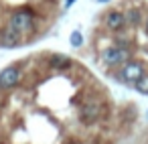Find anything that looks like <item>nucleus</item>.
<instances>
[{"label": "nucleus", "mask_w": 148, "mask_h": 144, "mask_svg": "<svg viewBox=\"0 0 148 144\" xmlns=\"http://www.w3.org/2000/svg\"><path fill=\"white\" fill-rule=\"evenodd\" d=\"M8 27H12L18 33H31L35 29V14H33V10H27V8L14 10L8 16Z\"/></svg>", "instance_id": "1"}, {"label": "nucleus", "mask_w": 148, "mask_h": 144, "mask_svg": "<svg viewBox=\"0 0 148 144\" xmlns=\"http://www.w3.org/2000/svg\"><path fill=\"white\" fill-rule=\"evenodd\" d=\"M101 59L106 65H120V63H126L130 59V51L126 47L112 45V47H106L101 51Z\"/></svg>", "instance_id": "2"}, {"label": "nucleus", "mask_w": 148, "mask_h": 144, "mask_svg": "<svg viewBox=\"0 0 148 144\" xmlns=\"http://www.w3.org/2000/svg\"><path fill=\"white\" fill-rule=\"evenodd\" d=\"M23 79V73H21V67L18 65H10V67H4L0 71V89L2 91H8L12 87H16Z\"/></svg>", "instance_id": "3"}, {"label": "nucleus", "mask_w": 148, "mask_h": 144, "mask_svg": "<svg viewBox=\"0 0 148 144\" xmlns=\"http://www.w3.org/2000/svg\"><path fill=\"white\" fill-rule=\"evenodd\" d=\"M101 118V106L97 101H85L79 110V122L85 124V126H91L95 124L97 120Z\"/></svg>", "instance_id": "4"}, {"label": "nucleus", "mask_w": 148, "mask_h": 144, "mask_svg": "<svg viewBox=\"0 0 148 144\" xmlns=\"http://www.w3.org/2000/svg\"><path fill=\"white\" fill-rule=\"evenodd\" d=\"M23 33L14 31L12 27H4L2 31H0V47L4 49H12V47H18L23 43Z\"/></svg>", "instance_id": "5"}, {"label": "nucleus", "mask_w": 148, "mask_h": 144, "mask_svg": "<svg viewBox=\"0 0 148 144\" xmlns=\"http://www.w3.org/2000/svg\"><path fill=\"white\" fill-rule=\"evenodd\" d=\"M142 75H144V67L140 63H124V67L120 71L122 81H134L136 83Z\"/></svg>", "instance_id": "6"}, {"label": "nucleus", "mask_w": 148, "mask_h": 144, "mask_svg": "<svg viewBox=\"0 0 148 144\" xmlns=\"http://www.w3.org/2000/svg\"><path fill=\"white\" fill-rule=\"evenodd\" d=\"M124 23H126L124 14L118 12V10H112V12L106 14V27H108L110 31H120V29L124 27Z\"/></svg>", "instance_id": "7"}, {"label": "nucleus", "mask_w": 148, "mask_h": 144, "mask_svg": "<svg viewBox=\"0 0 148 144\" xmlns=\"http://www.w3.org/2000/svg\"><path fill=\"white\" fill-rule=\"evenodd\" d=\"M49 65H51V67H55V69L67 71V69L71 67V59H69V57H65V55L55 53V55H51V57H49Z\"/></svg>", "instance_id": "8"}, {"label": "nucleus", "mask_w": 148, "mask_h": 144, "mask_svg": "<svg viewBox=\"0 0 148 144\" xmlns=\"http://www.w3.org/2000/svg\"><path fill=\"white\" fill-rule=\"evenodd\" d=\"M136 89H138L140 93H146V95H148V75H142V77L136 81Z\"/></svg>", "instance_id": "9"}, {"label": "nucleus", "mask_w": 148, "mask_h": 144, "mask_svg": "<svg viewBox=\"0 0 148 144\" xmlns=\"http://www.w3.org/2000/svg\"><path fill=\"white\" fill-rule=\"evenodd\" d=\"M128 23H130V25H138V23H140V14H138V10L128 12Z\"/></svg>", "instance_id": "10"}, {"label": "nucleus", "mask_w": 148, "mask_h": 144, "mask_svg": "<svg viewBox=\"0 0 148 144\" xmlns=\"http://www.w3.org/2000/svg\"><path fill=\"white\" fill-rule=\"evenodd\" d=\"M81 41H83V39H81L79 31H73V35H71V45H73V47H79V45H81Z\"/></svg>", "instance_id": "11"}, {"label": "nucleus", "mask_w": 148, "mask_h": 144, "mask_svg": "<svg viewBox=\"0 0 148 144\" xmlns=\"http://www.w3.org/2000/svg\"><path fill=\"white\" fill-rule=\"evenodd\" d=\"M73 2H75V0H67V2H65V4H67V6H71Z\"/></svg>", "instance_id": "12"}, {"label": "nucleus", "mask_w": 148, "mask_h": 144, "mask_svg": "<svg viewBox=\"0 0 148 144\" xmlns=\"http://www.w3.org/2000/svg\"><path fill=\"white\" fill-rule=\"evenodd\" d=\"M69 144H83V142H77V140H73V142H69Z\"/></svg>", "instance_id": "13"}, {"label": "nucleus", "mask_w": 148, "mask_h": 144, "mask_svg": "<svg viewBox=\"0 0 148 144\" xmlns=\"http://www.w3.org/2000/svg\"><path fill=\"white\" fill-rule=\"evenodd\" d=\"M99 2H108V0H99Z\"/></svg>", "instance_id": "14"}]
</instances>
